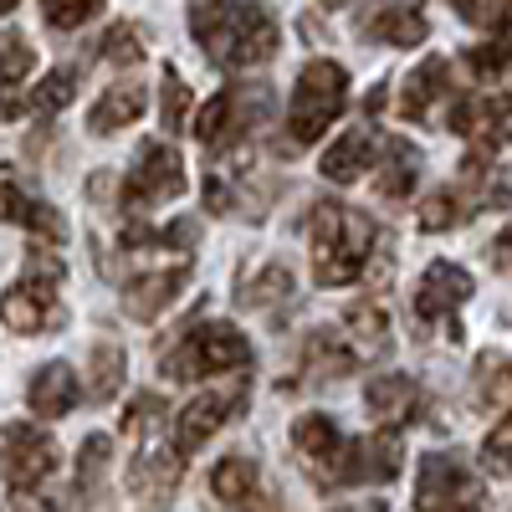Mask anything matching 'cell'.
I'll return each instance as SVG.
<instances>
[{
    "label": "cell",
    "instance_id": "cell-1",
    "mask_svg": "<svg viewBox=\"0 0 512 512\" xmlns=\"http://www.w3.org/2000/svg\"><path fill=\"white\" fill-rule=\"evenodd\" d=\"M190 31L221 72H246L277 57V21L256 0H190Z\"/></svg>",
    "mask_w": 512,
    "mask_h": 512
},
{
    "label": "cell",
    "instance_id": "cell-2",
    "mask_svg": "<svg viewBox=\"0 0 512 512\" xmlns=\"http://www.w3.org/2000/svg\"><path fill=\"white\" fill-rule=\"evenodd\" d=\"M308 246H313V282L318 287H349L369 267L374 221L354 205L318 200L308 216Z\"/></svg>",
    "mask_w": 512,
    "mask_h": 512
},
{
    "label": "cell",
    "instance_id": "cell-3",
    "mask_svg": "<svg viewBox=\"0 0 512 512\" xmlns=\"http://www.w3.org/2000/svg\"><path fill=\"white\" fill-rule=\"evenodd\" d=\"M57 282H62V262L52 246H31L21 282L0 297V323L11 333H57L67 323L62 303H57Z\"/></svg>",
    "mask_w": 512,
    "mask_h": 512
},
{
    "label": "cell",
    "instance_id": "cell-4",
    "mask_svg": "<svg viewBox=\"0 0 512 512\" xmlns=\"http://www.w3.org/2000/svg\"><path fill=\"white\" fill-rule=\"evenodd\" d=\"M349 108V72L318 57L297 72V88H292V113H287V139L303 149V144H318L328 134V123Z\"/></svg>",
    "mask_w": 512,
    "mask_h": 512
},
{
    "label": "cell",
    "instance_id": "cell-5",
    "mask_svg": "<svg viewBox=\"0 0 512 512\" xmlns=\"http://www.w3.org/2000/svg\"><path fill=\"white\" fill-rule=\"evenodd\" d=\"M267 113H272L267 82H231V88H221L216 98L200 108V118H195L190 128H195V139H200L210 154H226V149H236Z\"/></svg>",
    "mask_w": 512,
    "mask_h": 512
},
{
    "label": "cell",
    "instance_id": "cell-6",
    "mask_svg": "<svg viewBox=\"0 0 512 512\" xmlns=\"http://www.w3.org/2000/svg\"><path fill=\"white\" fill-rule=\"evenodd\" d=\"M251 364V344L236 323H200L190 328L175 349L164 354L169 379H200V374H231Z\"/></svg>",
    "mask_w": 512,
    "mask_h": 512
},
{
    "label": "cell",
    "instance_id": "cell-7",
    "mask_svg": "<svg viewBox=\"0 0 512 512\" xmlns=\"http://www.w3.org/2000/svg\"><path fill=\"white\" fill-rule=\"evenodd\" d=\"M487 492L456 451H425L415 477V512H482Z\"/></svg>",
    "mask_w": 512,
    "mask_h": 512
},
{
    "label": "cell",
    "instance_id": "cell-8",
    "mask_svg": "<svg viewBox=\"0 0 512 512\" xmlns=\"http://www.w3.org/2000/svg\"><path fill=\"white\" fill-rule=\"evenodd\" d=\"M185 195V159L175 144H159L149 139L134 159V169L123 175V205L134 210H154V205H169Z\"/></svg>",
    "mask_w": 512,
    "mask_h": 512
},
{
    "label": "cell",
    "instance_id": "cell-9",
    "mask_svg": "<svg viewBox=\"0 0 512 512\" xmlns=\"http://www.w3.org/2000/svg\"><path fill=\"white\" fill-rule=\"evenodd\" d=\"M400 436L395 431H379V436H364V441H344V451H338V466H333V482L338 487H384L400 477Z\"/></svg>",
    "mask_w": 512,
    "mask_h": 512
},
{
    "label": "cell",
    "instance_id": "cell-10",
    "mask_svg": "<svg viewBox=\"0 0 512 512\" xmlns=\"http://www.w3.org/2000/svg\"><path fill=\"white\" fill-rule=\"evenodd\" d=\"M57 472V441L36 425H6L0 431V477L11 487H41Z\"/></svg>",
    "mask_w": 512,
    "mask_h": 512
},
{
    "label": "cell",
    "instance_id": "cell-11",
    "mask_svg": "<svg viewBox=\"0 0 512 512\" xmlns=\"http://www.w3.org/2000/svg\"><path fill=\"white\" fill-rule=\"evenodd\" d=\"M185 477V451L180 446H164V431L159 436H144L139 456L128 461V492L144 497V502H169V492L180 487Z\"/></svg>",
    "mask_w": 512,
    "mask_h": 512
},
{
    "label": "cell",
    "instance_id": "cell-12",
    "mask_svg": "<svg viewBox=\"0 0 512 512\" xmlns=\"http://www.w3.org/2000/svg\"><path fill=\"white\" fill-rule=\"evenodd\" d=\"M466 297H472V277H466L456 262H431L425 277H420V287H415V318L420 323H446L451 338H461L456 308L466 303Z\"/></svg>",
    "mask_w": 512,
    "mask_h": 512
},
{
    "label": "cell",
    "instance_id": "cell-13",
    "mask_svg": "<svg viewBox=\"0 0 512 512\" xmlns=\"http://www.w3.org/2000/svg\"><path fill=\"white\" fill-rule=\"evenodd\" d=\"M246 405V384H231V390H205V395H195L180 415H175V441H180V451L190 456V451H200L210 436L221 431V425L236 415Z\"/></svg>",
    "mask_w": 512,
    "mask_h": 512
},
{
    "label": "cell",
    "instance_id": "cell-14",
    "mask_svg": "<svg viewBox=\"0 0 512 512\" xmlns=\"http://www.w3.org/2000/svg\"><path fill=\"white\" fill-rule=\"evenodd\" d=\"M364 400H369V415L384 425V431H400V425L425 415V395H420V384L410 374H374Z\"/></svg>",
    "mask_w": 512,
    "mask_h": 512
},
{
    "label": "cell",
    "instance_id": "cell-15",
    "mask_svg": "<svg viewBox=\"0 0 512 512\" xmlns=\"http://www.w3.org/2000/svg\"><path fill=\"white\" fill-rule=\"evenodd\" d=\"M292 446L303 451V461L318 472V482L333 487V466H338V451H344V436H338V425H333L323 410L297 415V425H292Z\"/></svg>",
    "mask_w": 512,
    "mask_h": 512
},
{
    "label": "cell",
    "instance_id": "cell-16",
    "mask_svg": "<svg viewBox=\"0 0 512 512\" xmlns=\"http://www.w3.org/2000/svg\"><path fill=\"white\" fill-rule=\"evenodd\" d=\"M256 492H262V477H256L251 456L216 461V472H210V502H216V507H226V512H262Z\"/></svg>",
    "mask_w": 512,
    "mask_h": 512
},
{
    "label": "cell",
    "instance_id": "cell-17",
    "mask_svg": "<svg viewBox=\"0 0 512 512\" xmlns=\"http://www.w3.org/2000/svg\"><path fill=\"white\" fill-rule=\"evenodd\" d=\"M185 277H190V267L180 262V267H164V272H144V277H134L123 287V308L134 313L139 323H154L169 303L180 297V287H185Z\"/></svg>",
    "mask_w": 512,
    "mask_h": 512
},
{
    "label": "cell",
    "instance_id": "cell-18",
    "mask_svg": "<svg viewBox=\"0 0 512 512\" xmlns=\"http://www.w3.org/2000/svg\"><path fill=\"white\" fill-rule=\"evenodd\" d=\"M26 405L41 420H62L77 405V374H72V364H62V359L57 364H41L36 379H31V390H26Z\"/></svg>",
    "mask_w": 512,
    "mask_h": 512
},
{
    "label": "cell",
    "instance_id": "cell-19",
    "mask_svg": "<svg viewBox=\"0 0 512 512\" xmlns=\"http://www.w3.org/2000/svg\"><path fill=\"white\" fill-rule=\"evenodd\" d=\"M436 98H451V62H446V57H425V62L405 77L400 113H405V118H425V113L436 108Z\"/></svg>",
    "mask_w": 512,
    "mask_h": 512
},
{
    "label": "cell",
    "instance_id": "cell-20",
    "mask_svg": "<svg viewBox=\"0 0 512 512\" xmlns=\"http://www.w3.org/2000/svg\"><path fill=\"white\" fill-rule=\"evenodd\" d=\"M144 108H149L144 82H113V88L93 103L88 128H93V134H118L123 123H139V113H144Z\"/></svg>",
    "mask_w": 512,
    "mask_h": 512
},
{
    "label": "cell",
    "instance_id": "cell-21",
    "mask_svg": "<svg viewBox=\"0 0 512 512\" xmlns=\"http://www.w3.org/2000/svg\"><path fill=\"white\" fill-rule=\"evenodd\" d=\"M364 31L374 41H390V47H420L431 36V21L420 16V6H384L364 21Z\"/></svg>",
    "mask_w": 512,
    "mask_h": 512
},
{
    "label": "cell",
    "instance_id": "cell-22",
    "mask_svg": "<svg viewBox=\"0 0 512 512\" xmlns=\"http://www.w3.org/2000/svg\"><path fill=\"white\" fill-rule=\"evenodd\" d=\"M374 164V139L364 134V128H354V134H344L328 154H323V180H333V185H354L364 169Z\"/></svg>",
    "mask_w": 512,
    "mask_h": 512
},
{
    "label": "cell",
    "instance_id": "cell-23",
    "mask_svg": "<svg viewBox=\"0 0 512 512\" xmlns=\"http://www.w3.org/2000/svg\"><path fill=\"white\" fill-rule=\"evenodd\" d=\"M415 175H420V154H415V144H405V139H390V144H384L379 195H384V200H405L410 185H415Z\"/></svg>",
    "mask_w": 512,
    "mask_h": 512
},
{
    "label": "cell",
    "instance_id": "cell-24",
    "mask_svg": "<svg viewBox=\"0 0 512 512\" xmlns=\"http://www.w3.org/2000/svg\"><path fill=\"white\" fill-rule=\"evenodd\" d=\"M108 466H113V441L108 436H88V441H82V451H77V497L82 502H93L103 492Z\"/></svg>",
    "mask_w": 512,
    "mask_h": 512
},
{
    "label": "cell",
    "instance_id": "cell-25",
    "mask_svg": "<svg viewBox=\"0 0 512 512\" xmlns=\"http://www.w3.org/2000/svg\"><path fill=\"white\" fill-rule=\"evenodd\" d=\"M466 216H472V200H466L461 190H431V195L420 200V210H415L420 231H451Z\"/></svg>",
    "mask_w": 512,
    "mask_h": 512
},
{
    "label": "cell",
    "instance_id": "cell-26",
    "mask_svg": "<svg viewBox=\"0 0 512 512\" xmlns=\"http://www.w3.org/2000/svg\"><path fill=\"white\" fill-rule=\"evenodd\" d=\"M88 395H93V405H108L118 390H123V349L118 344H98L93 354H88Z\"/></svg>",
    "mask_w": 512,
    "mask_h": 512
},
{
    "label": "cell",
    "instance_id": "cell-27",
    "mask_svg": "<svg viewBox=\"0 0 512 512\" xmlns=\"http://www.w3.org/2000/svg\"><path fill=\"white\" fill-rule=\"evenodd\" d=\"M31 67H36L31 41H26L21 31H0V93L21 88V82L31 77Z\"/></svg>",
    "mask_w": 512,
    "mask_h": 512
},
{
    "label": "cell",
    "instance_id": "cell-28",
    "mask_svg": "<svg viewBox=\"0 0 512 512\" xmlns=\"http://www.w3.org/2000/svg\"><path fill=\"white\" fill-rule=\"evenodd\" d=\"M72 98H77V72H72V67H57L52 77H41L36 88H31L26 108H31V113H41V118H52V113H62Z\"/></svg>",
    "mask_w": 512,
    "mask_h": 512
},
{
    "label": "cell",
    "instance_id": "cell-29",
    "mask_svg": "<svg viewBox=\"0 0 512 512\" xmlns=\"http://www.w3.org/2000/svg\"><path fill=\"white\" fill-rule=\"evenodd\" d=\"M349 333H354V344L364 349V354H379V349H390V313L384 308H374V303H359V308H349Z\"/></svg>",
    "mask_w": 512,
    "mask_h": 512
},
{
    "label": "cell",
    "instance_id": "cell-30",
    "mask_svg": "<svg viewBox=\"0 0 512 512\" xmlns=\"http://www.w3.org/2000/svg\"><path fill=\"white\" fill-rule=\"evenodd\" d=\"M308 369H313V379H344V374L354 369V354L338 349V338L313 333V338H308Z\"/></svg>",
    "mask_w": 512,
    "mask_h": 512
},
{
    "label": "cell",
    "instance_id": "cell-31",
    "mask_svg": "<svg viewBox=\"0 0 512 512\" xmlns=\"http://www.w3.org/2000/svg\"><path fill=\"white\" fill-rule=\"evenodd\" d=\"M159 118L169 134H180V128H190V82L169 67L164 72V93H159Z\"/></svg>",
    "mask_w": 512,
    "mask_h": 512
},
{
    "label": "cell",
    "instance_id": "cell-32",
    "mask_svg": "<svg viewBox=\"0 0 512 512\" xmlns=\"http://www.w3.org/2000/svg\"><path fill=\"white\" fill-rule=\"evenodd\" d=\"M169 405L159 400V395H134V405L123 410V436H134V441H144V436H159L164 431V415Z\"/></svg>",
    "mask_w": 512,
    "mask_h": 512
},
{
    "label": "cell",
    "instance_id": "cell-33",
    "mask_svg": "<svg viewBox=\"0 0 512 512\" xmlns=\"http://www.w3.org/2000/svg\"><path fill=\"white\" fill-rule=\"evenodd\" d=\"M98 57H103V62H118V67H134V62L144 57L139 26H134V21H118V26H108V31H103V41H98Z\"/></svg>",
    "mask_w": 512,
    "mask_h": 512
},
{
    "label": "cell",
    "instance_id": "cell-34",
    "mask_svg": "<svg viewBox=\"0 0 512 512\" xmlns=\"http://www.w3.org/2000/svg\"><path fill=\"white\" fill-rule=\"evenodd\" d=\"M98 11H103V0H41V16H47V26H57V31L88 26Z\"/></svg>",
    "mask_w": 512,
    "mask_h": 512
},
{
    "label": "cell",
    "instance_id": "cell-35",
    "mask_svg": "<svg viewBox=\"0 0 512 512\" xmlns=\"http://www.w3.org/2000/svg\"><path fill=\"white\" fill-rule=\"evenodd\" d=\"M287 292H292L287 267H267V272L256 277L251 287H241V308H272V303H282Z\"/></svg>",
    "mask_w": 512,
    "mask_h": 512
},
{
    "label": "cell",
    "instance_id": "cell-36",
    "mask_svg": "<svg viewBox=\"0 0 512 512\" xmlns=\"http://www.w3.org/2000/svg\"><path fill=\"white\" fill-rule=\"evenodd\" d=\"M31 210H36V200L21 190V180L11 175V169H0V221L26 226V221H31Z\"/></svg>",
    "mask_w": 512,
    "mask_h": 512
},
{
    "label": "cell",
    "instance_id": "cell-37",
    "mask_svg": "<svg viewBox=\"0 0 512 512\" xmlns=\"http://www.w3.org/2000/svg\"><path fill=\"white\" fill-rule=\"evenodd\" d=\"M482 466H487V472H497V477H512V410L502 415V425L487 436V446H482Z\"/></svg>",
    "mask_w": 512,
    "mask_h": 512
},
{
    "label": "cell",
    "instance_id": "cell-38",
    "mask_svg": "<svg viewBox=\"0 0 512 512\" xmlns=\"http://www.w3.org/2000/svg\"><path fill=\"white\" fill-rule=\"evenodd\" d=\"M0 512H57V502L41 497V492H31V487H16L6 502H0Z\"/></svg>",
    "mask_w": 512,
    "mask_h": 512
},
{
    "label": "cell",
    "instance_id": "cell-39",
    "mask_svg": "<svg viewBox=\"0 0 512 512\" xmlns=\"http://www.w3.org/2000/svg\"><path fill=\"white\" fill-rule=\"evenodd\" d=\"M205 210H210V216H226V210H231V185L216 180V169L205 175Z\"/></svg>",
    "mask_w": 512,
    "mask_h": 512
},
{
    "label": "cell",
    "instance_id": "cell-40",
    "mask_svg": "<svg viewBox=\"0 0 512 512\" xmlns=\"http://www.w3.org/2000/svg\"><path fill=\"white\" fill-rule=\"evenodd\" d=\"M487 256H492V267H497V272L512 282V226H507V231L492 241V251H487Z\"/></svg>",
    "mask_w": 512,
    "mask_h": 512
},
{
    "label": "cell",
    "instance_id": "cell-41",
    "mask_svg": "<svg viewBox=\"0 0 512 512\" xmlns=\"http://www.w3.org/2000/svg\"><path fill=\"white\" fill-rule=\"evenodd\" d=\"M492 139H507L512 144V98L507 103H492Z\"/></svg>",
    "mask_w": 512,
    "mask_h": 512
},
{
    "label": "cell",
    "instance_id": "cell-42",
    "mask_svg": "<svg viewBox=\"0 0 512 512\" xmlns=\"http://www.w3.org/2000/svg\"><path fill=\"white\" fill-rule=\"evenodd\" d=\"M492 26H497V31H512V0H497V11H492Z\"/></svg>",
    "mask_w": 512,
    "mask_h": 512
},
{
    "label": "cell",
    "instance_id": "cell-43",
    "mask_svg": "<svg viewBox=\"0 0 512 512\" xmlns=\"http://www.w3.org/2000/svg\"><path fill=\"white\" fill-rule=\"evenodd\" d=\"M338 512H390V507L374 502V497H364V502H354V507H338Z\"/></svg>",
    "mask_w": 512,
    "mask_h": 512
},
{
    "label": "cell",
    "instance_id": "cell-44",
    "mask_svg": "<svg viewBox=\"0 0 512 512\" xmlns=\"http://www.w3.org/2000/svg\"><path fill=\"white\" fill-rule=\"evenodd\" d=\"M21 6V0H0V16H6V11H16Z\"/></svg>",
    "mask_w": 512,
    "mask_h": 512
}]
</instances>
